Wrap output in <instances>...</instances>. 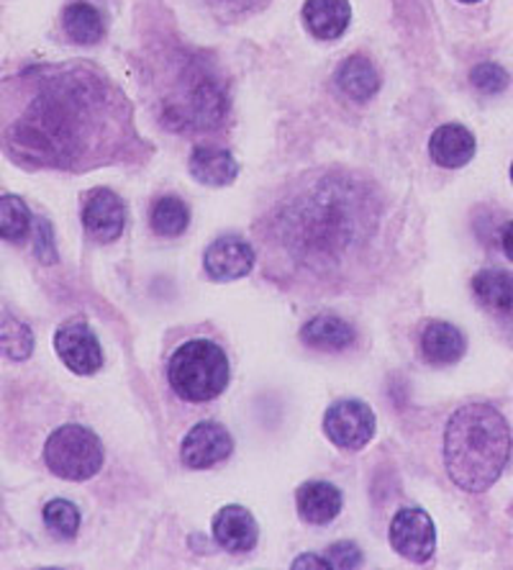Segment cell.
<instances>
[{
	"label": "cell",
	"instance_id": "cell-16",
	"mask_svg": "<svg viewBox=\"0 0 513 570\" xmlns=\"http://www.w3.org/2000/svg\"><path fill=\"white\" fill-rule=\"evenodd\" d=\"M296 507L300 519L308 524H329L342 511V491L326 481L303 483L296 493Z\"/></svg>",
	"mask_w": 513,
	"mask_h": 570
},
{
	"label": "cell",
	"instance_id": "cell-6",
	"mask_svg": "<svg viewBox=\"0 0 513 570\" xmlns=\"http://www.w3.org/2000/svg\"><path fill=\"white\" fill-rule=\"evenodd\" d=\"M45 463L62 481H88L103 465V444L86 426L65 424L47 440Z\"/></svg>",
	"mask_w": 513,
	"mask_h": 570
},
{
	"label": "cell",
	"instance_id": "cell-28",
	"mask_svg": "<svg viewBox=\"0 0 513 570\" xmlns=\"http://www.w3.org/2000/svg\"><path fill=\"white\" fill-rule=\"evenodd\" d=\"M33 249H37V257H39L45 265L57 263L52 224H49L47 219H37V222H33Z\"/></svg>",
	"mask_w": 513,
	"mask_h": 570
},
{
	"label": "cell",
	"instance_id": "cell-19",
	"mask_svg": "<svg viewBox=\"0 0 513 570\" xmlns=\"http://www.w3.org/2000/svg\"><path fill=\"white\" fill-rule=\"evenodd\" d=\"M336 86L342 88V94L347 98L365 104V100H369L381 90V75H377L375 65L367 57L352 55L336 70Z\"/></svg>",
	"mask_w": 513,
	"mask_h": 570
},
{
	"label": "cell",
	"instance_id": "cell-13",
	"mask_svg": "<svg viewBox=\"0 0 513 570\" xmlns=\"http://www.w3.org/2000/svg\"><path fill=\"white\" fill-rule=\"evenodd\" d=\"M214 540L226 552H249L255 550L259 530L255 517L244 507H224L214 519Z\"/></svg>",
	"mask_w": 513,
	"mask_h": 570
},
{
	"label": "cell",
	"instance_id": "cell-10",
	"mask_svg": "<svg viewBox=\"0 0 513 570\" xmlns=\"http://www.w3.org/2000/svg\"><path fill=\"white\" fill-rule=\"evenodd\" d=\"M234 442L231 434L226 432V426L216 422H200L188 432V438L182 440L180 458L182 463L193 468V471H206L224 463L231 455Z\"/></svg>",
	"mask_w": 513,
	"mask_h": 570
},
{
	"label": "cell",
	"instance_id": "cell-24",
	"mask_svg": "<svg viewBox=\"0 0 513 570\" xmlns=\"http://www.w3.org/2000/svg\"><path fill=\"white\" fill-rule=\"evenodd\" d=\"M31 232V212L19 196L0 198V239L23 242Z\"/></svg>",
	"mask_w": 513,
	"mask_h": 570
},
{
	"label": "cell",
	"instance_id": "cell-9",
	"mask_svg": "<svg viewBox=\"0 0 513 570\" xmlns=\"http://www.w3.org/2000/svg\"><path fill=\"white\" fill-rule=\"evenodd\" d=\"M55 350L75 375H92L103 367V350L86 322H67L55 334Z\"/></svg>",
	"mask_w": 513,
	"mask_h": 570
},
{
	"label": "cell",
	"instance_id": "cell-8",
	"mask_svg": "<svg viewBox=\"0 0 513 570\" xmlns=\"http://www.w3.org/2000/svg\"><path fill=\"white\" fill-rule=\"evenodd\" d=\"M391 544L401 558L411 563H426L434 556L436 532L434 522L422 509H403L391 524Z\"/></svg>",
	"mask_w": 513,
	"mask_h": 570
},
{
	"label": "cell",
	"instance_id": "cell-17",
	"mask_svg": "<svg viewBox=\"0 0 513 570\" xmlns=\"http://www.w3.org/2000/svg\"><path fill=\"white\" fill-rule=\"evenodd\" d=\"M349 19V0H306L303 6V21L316 39H339L347 31Z\"/></svg>",
	"mask_w": 513,
	"mask_h": 570
},
{
	"label": "cell",
	"instance_id": "cell-23",
	"mask_svg": "<svg viewBox=\"0 0 513 570\" xmlns=\"http://www.w3.org/2000/svg\"><path fill=\"white\" fill-rule=\"evenodd\" d=\"M149 222L159 237H180L190 224V212L178 196H165L151 206Z\"/></svg>",
	"mask_w": 513,
	"mask_h": 570
},
{
	"label": "cell",
	"instance_id": "cell-11",
	"mask_svg": "<svg viewBox=\"0 0 513 570\" xmlns=\"http://www.w3.org/2000/svg\"><path fill=\"white\" fill-rule=\"evenodd\" d=\"M82 224H86L90 237L103 242V245L119 239L126 226V206L119 193L108 188L92 190L86 200V208H82Z\"/></svg>",
	"mask_w": 513,
	"mask_h": 570
},
{
	"label": "cell",
	"instance_id": "cell-21",
	"mask_svg": "<svg viewBox=\"0 0 513 570\" xmlns=\"http://www.w3.org/2000/svg\"><path fill=\"white\" fill-rule=\"evenodd\" d=\"M355 330L339 316H316L300 330V340L308 347L324 352H342L355 342Z\"/></svg>",
	"mask_w": 513,
	"mask_h": 570
},
{
	"label": "cell",
	"instance_id": "cell-25",
	"mask_svg": "<svg viewBox=\"0 0 513 570\" xmlns=\"http://www.w3.org/2000/svg\"><path fill=\"white\" fill-rule=\"evenodd\" d=\"M33 352V334L19 318L0 314V355L11 360H27Z\"/></svg>",
	"mask_w": 513,
	"mask_h": 570
},
{
	"label": "cell",
	"instance_id": "cell-32",
	"mask_svg": "<svg viewBox=\"0 0 513 570\" xmlns=\"http://www.w3.org/2000/svg\"><path fill=\"white\" fill-rule=\"evenodd\" d=\"M460 3H477V0H460Z\"/></svg>",
	"mask_w": 513,
	"mask_h": 570
},
{
	"label": "cell",
	"instance_id": "cell-20",
	"mask_svg": "<svg viewBox=\"0 0 513 570\" xmlns=\"http://www.w3.org/2000/svg\"><path fill=\"white\" fill-rule=\"evenodd\" d=\"M477 304L495 316H513V273L483 271L473 278Z\"/></svg>",
	"mask_w": 513,
	"mask_h": 570
},
{
	"label": "cell",
	"instance_id": "cell-33",
	"mask_svg": "<svg viewBox=\"0 0 513 570\" xmlns=\"http://www.w3.org/2000/svg\"><path fill=\"white\" fill-rule=\"evenodd\" d=\"M226 3H241V0H226Z\"/></svg>",
	"mask_w": 513,
	"mask_h": 570
},
{
	"label": "cell",
	"instance_id": "cell-1",
	"mask_svg": "<svg viewBox=\"0 0 513 570\" xmlns=\"http://www.w3.org/2000/svg\"><path fill=\"white\" fill-rule=\"evenodd\" d=\"M0 145L39 170L88 173L147 149L134 108L96 65L29 67L0 82Z\"/></svg>",
	"mask_w": 513,
	"mask_h": 570
},
{
	"label": "cell",
	"instance_id": "cell-27",
	"mask_svg": "<svg viewBox=\"0 0 513 570\" xmlns=\"http://www.w3.org/2000/svg\"><path fill=\"white\" fill-rule=\"evenodd\" d=\"M470 82H473V86L481 90V94L495 96V94H501V90L509 88L511 78L501 65L483 62V65L473 67V72H470Z\"/></svg>",
	"mask_w": 513,
	"mask_h": 570
},
{
	"label": "cell",
	"instance_id": "cell-15",
	"mask_svg": "<svg viewBox=\"0 0 513 570\" xmlns=\"http://www.w3.org/2000/svg\"><path fill=\"white\" fill-rule=\"evenodd\" d=\"M190 173H193V178H196L198 183H204V186L224 188V186H229V183L237 180L239 165L229 149L200 145L193 149V155H190Z\"/></svg>",
	"mask_w": 513,
	"mask_h": 570
},
{
	"label": "cell",
	"instance_id": "cell-3",
	"mask_svg": "<svg viewBox=\"0 0 513 570\" xmlns=\"http://www.w3.org/2000/svg\"><path fill=\"white\" fill-rule=\"evenodd\" d=\"M511 458V426L499 409L467 404L444 432V465L460 489L481 493L503 475Z\"/></svg>",
	"mask_w": 513,
	"mask_h": 570
},
{
	"label": "cell",
	"instance_id": "cell-31",
	"mask_svg": "<svg viewBox=\"0 0 513 570\" xmlns=\"http://www.w3.org/2000/svg\"><path fill=\"white\" fill-rule=\"evenodd\" d=\"M501 242H503V253L513 263V222H509L503 226V234H501Z\"/></svg>",
	"mask_w": 513,
	"mask_h": 570
},
{
	"label": "cell",
	"instance_id": "cell-5",
	"mask_svg": "<svg viewBox=\"0 0 513 570\" xmlns=\"http://www.w3.org/2000/svg\"><path fill=\"white\" fill-rule=\"evenodd\" d=\"M229 96L224 82L214 72L196 67L185 75L182 86L175 88V96L162 108L165 121L178 131H211L224 121Z\"/></svg>",
	"mask_w": 513,
	"mask_h": 570
},
{
	"label": "cell",
	"instance_id": "cell-34",
	"mask_svg": "<svg viewBox=\"0 0 513 570\" xmlns=\"http://www.w3.org/2000/svg\"><path fill=\"white\" fill-rule=\"evenodd\" d=\"M511 180H513V165H511Z\"/></svg>",
	"mask_w": 513,
	"mask_h": 570
},
{
	"label": "cell",
	"instance_id": "cell-12",
	"mask_svg": "<svg viewBox=\"0 0 513 570\" xmlns=\"http://www.w3.org/2000/svg\"><path fill=\"white\" fill-rule=\"evenodd\" d=\"M257 263V253L249 242L241 237H218L211 247L206 249L204 265L206 273L218 283L239 281L251 273Z\"/></svg>",
	"mask_w": 513,
	"mask_h": 570
},
{
	"label": "cell",
	"instance_id": "cell-29",
	"mask_svg": "<svg viewBox=\"0 0 513 570\" xmlns=\"http://www.w3.org/2000/svg\"><path fill=\"white\" fill-rule=\"evenodd\" d=\"M332 568H359L363 566V550L355 542H336L326 552Z\"/></svg>",
	"mask_w": 513,
	"mask_h": 570
},
{
	"label": "cell",
	"instance_id": "cell-22",
	"mask_svg": "<svg viewBox=\"0 0 513 570\" xmlns=\"http://www.w3.org/2000/svg\"><path fill=\"white\" fill-rule=\"evenodd\" d=\"M62 23H65L67 37L78 41V45H98L106 33L103 16H100L96 6L86 3V0H78V3L67 6L62 13Z\"/></svg>",
	"mask_w": 513,
	"mask_h": 570
},
{
	"label": "cell",
	"instance_id": "cell-14",
	"mask_svg": "<svg viewBox=\"0 0 513 570\" xmlns=\"http://www.w3.org/2000/svg\"><path fill=\"white\" fill-rule=\"evenodd\" d=\"M428 153L440 167L447 170H457V167L467 165L475 155V137L470 129L460 127V124H444V127L432 134L428 141Z\"/></svg>",
	"mask_w": 513,
	"mask_h": 570
},
{
	"label": "cell",
	"instance_id": "cell-4",
	"mask_svg": "<svg viewBox=\"0 0 513 570\" xmlns=\"http://www.w3.org/2000/svg\"><path fill=\"white\" fill-rule=\"evenodd\" d=\"M175 396L190 404H206L229 385V360L211 340H190L175 350L167 365Z\"/></svg>",
	"mask_w": 513,
	"mask_h": 570
},
{
	"label": "cell",
	"instance_id": "cell-26",
	"mask_svg": "<svg viewBox=\"0 0 513 570\" xmlns=\"http://www.w3.org/2000/svg\"><path fill=\"white\" fill-rule=\"evenodd\" d=\"M45 522L60 538H75L80 530V509L72 501L52 499L45 507Z\"/></svg>",
	"mask_w": 513,
	"mask_h": 570
},
{
	"label": "cell",
	"instance_id": "cell-18",
	"mask_svg": "<svg viewBox=\"0 0 513 570\" xmlns=\"http://www.w3.org/2000/svg\"><path fill=\"white\" fill-rule=\"evenodd\" d=\"M465 334L447 322H432L422 334V355L432 365H452L465 355Z\"/></svg>",
	"mask_w": 513,
	"mask_h": 570
},
{
	"label": "cell",
	"instance_id": "cell-2",
	"mask_svg": "<svg viewBox=\"0 0 513 570\" xmlns=\"http://www.w3.org/2000/svg\"><path fill=\"white\" fill-rule=\"evenodd\" d=\"M381 196L347 170L310 173L265 219L273 253L293 273L336 278L381 234Z\"/></svg>",
	"mask_w": 513,
	"mask_h": 570
},
{
	"label": "cell",
	"instance_id": "cell-30",
	"mask_svg": "<svg viewBox=\"0 0 513 570\" xmlns=\"http://www.w3.org/2000/svg\"><path fill=\"white\" fill-rule=\"evenodd\" d=\"M293 568H332L329 560L318 558V556H300Z\"/></svg>",
	"mask_w": 513,
	"mask_h": 570
},
{
	"label": "cell",
	"instance_id": "cell-7",
	"mask_svg": "<svg viewBox=\"0 0 513 570\" xmlns=\"http://www.w3.org/2000/svg\"><path fill=\"white\" fill-rule=\"evenodd\" d=\"M324 432L344 450H359L375 438V414L365 401H336L324 414Z\"/></svg>",
	"mask_w": 513,
	"mask_h": 570
}]
</instances>
